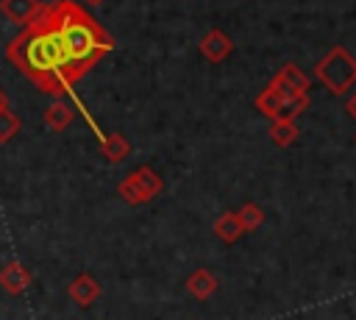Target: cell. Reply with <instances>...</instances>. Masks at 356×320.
<instances>
[{"instance_id":"cell-13","label":"cell","mask_w":356,"mask_h":320,"mask_svg":"<svg viewBox=\"0 0 356 320\" xmlns=\"http://www.w3.org/2000/svg\"><path fill=\"white\" fill-rule=\"evenodd\" d=\"M214 234L225 242V245H231V242H236L245 231H242V225H239V217H236V211H222L217 220H214Z\"/></svg>"},{"instance_id":"cell-15","label":"cell","mask_w":356,"mask_h":320,"mask_svg":"<svg viewBox=\"0 0 356 320\" xmlns=\"http://www.w3.org/2000/svg\"><path fill=\"white\" fill-rule=\"evenodd\" d=\"M236 217H239L242 231L248 234V231H256V228L264 223V209H261L259 203H245V206L236 209Z\"/></svg>"},{"instance_id":"cell-18","label":"cell","mask_w":356,"mask_h":320,"mask_svg":"<svg viewBox=\"0 0 356 320\" xmlns=\"http://www.w3.org/2000/svg\"><path fill=\"white\" fill-rule=\"evenodd\" d=\"M8 109V97H6V92L0 89V111H6Z\"/></svg>"},{"instance_id":"cell-3","label":"cell","mask_w":356,"mask_h":320,"mask_svg":"<svg viewBox=\"0 0 356 320\" xmlns=\"http://www.w3.org/2000/svg\"><path fill=\"white\" fill-rule=\"evenodd\" d=\"M314 78L328 86L334 95H345L356 83V58L345 47H331L317 64H314Z\"/></svg>"},{"instance_id":"cell-2","label":"cell","mask_w":356,"mask_h":320,"mask_svg":"<svg viewBox=\"0 0 356 320\" xmlns=\"http://www.w3.org/2000/svg\"><path fill=\"white\" fill-rule=\"evenodd\" d=\"M44 8H47V17L61 39L64 53H67L72 81L83 78L106 53L114 50V39L108 36V31L100 28L78 3L56 0Z\"/></svg>"},{"instance_id":"cell-1","label":"cell","mask_w":356,"mask_h":320,"mask_svg":"<svg viewBox=\"0 0 356 320\" xmlns=\"http://www.w3.org/2000/svg\"><path fill=\"white\" fill-rule=\"evenodd\" d=\"M6 58L14 67H19L39 92L53 95L56 100L67 92L72 95L75 81H72V72L67 64V53L61 47V39H58L44 6L36 14V19L28 22L6 45Z\"/></svg>"},{"instance_id":"cell-16","label":"cell","mask_w":356,"mask_h":320,"mask_svg":"<svg viewBox=\"0 0 356 320\" xmlns=\"http://www.w3.org/2000/svg\"><path fill=\"white\" fill-rule=\"evenodd\" d=\"M19 131H22V120H19V114H14L11 109L0 111V145L11 142Z\"/></svg>"},{"instance_id":"cell-8","label":"cell","mask_w":356,"mask_h":320,"mask_svg":"<svg viewBox=\"0 0 356 320\" xmlns=\"http://www.w3.org/2000/svg\"><path fill=\"white\" fill-rule=\"evenodd\" d=\"M184 287H186V292H189L195 301H209V298L217 292L220 281H217V275H214L211 270H206V267H197V270H192V273L186 275Z\"/></svg>"},{"instance_id":"cell-7","label":"cell","mask_w":356,"mask_h":320,"mask_svg":"<svg viewBox=\"0 0 356 320\" xmlns=\"http://www.w3.org/2000/svg\"><path fill=\"white\" fill-rule=\"evenodd\" d=\"M42 11V3L39 0H0V14L14 22V25H28L36 19V14Z\"/></svg>"},{"instance_id":"cell-12","label":"cell","mask_w":356,"mask_h":320,"mask_svg":"<svg viewBox=\"0 0 356 320\" xmlns=\"http://www.w3.org/2000/svg\"><path fill=\"white\" fill-rule=\"evenodd\" d=\"M100 153H103L108 161L117 164V161H122V159L131 153V142H128L122 134H114V131H111V134H103V136H100Z\"/></svg>"},{"instance_id":"cell-6","label":"cell","mask_w":356,"mask_h":320,"mask_svg":"<svg viewBox=\"0 0 356 320\" xmlns=\"http://www.w3.org/2000/svg\"><path fill=\"white\" fill-rule=\"evenodd\" d=\"M31 281H33V275H31V270L19 259H11L0 270V289L8 292V295H22L31 287Z\"/></svg>"},{"instance_id":"cell-10","label":"cell","mask_w":356,"mask_h":320,"mask_svg":"<svg viewBox=\"0 0 356 320\" xmlns=\"http://www.w3.org/2000/svg\"><path fill=\"white\" fill-rule=\"evenodd\" d=\"M72 117H75V111L64 103V100H53L47 109H44V125L50 128V131H67L70 125H72Z\"/></svg>"},{"instance_id":"cell-19","label":"cell","mask_w":356,"mask_h":320,"mask_svg":"<svg viewBox=\"0 0 356 320\" xmlns=\"http://www.w3.org/2000/svg\"><path fill=\"white\" fill-rule=\"evenodd\" d=\"M86 6H100V3H106V0H83Z\"/></svg>"},{"instance_id":"cell-4","label":"cell","mask_w":356,"mask_h":320,"mask_svg":"<svg viewBox=\"0 0 356 320\" xmlns=\"http://www.w3.org/2000/svg\"><path fill=\"white\" fill-rule=\"evenodd\" d=\"M197 50H200V56H203L206 61H211V64H220V61H225V58L231 56V50H234V42L225 36V31H220V28H211V31H206V33L200 36V45H197Z\"/></svg>"},{"instance_id":"cell-14","label":"cell","mask_w":356,"mask_h":320,"mask_svg":"<svg viewBox=\"0 0 356 320\" xmlns=\"http://www.w3.org/2000/svg\"><path fill=\"white\" fill-rule=\"evenodd\" d=\"M289 89H295V92H309V86H312V81H309V75L298 67V64H292V61H286L278 72H275Z\"/></svg>"},{"instance_id":"cell-11","label":"cell","mask_w":356,"mask_h":320,"mask_svg":"<svg viewBox=\"0 0 356 320\" xmlns=\"http://www.w3.org/2000/svg\"><path fill=\"white\" fill-rule=\"evenodd\" d=\"M267 136H270V142H273L275 147H289V145L298 139V125H295V120H286V117L270 120Z\"/></svg>"},{"instance_id":"cell-20","label":"cell","mask_w":356,"mask_h":320,"mask_svg":"<svg viewBox=\"0 0 356 320\" xmlns=\"http://www.w3.org/2000/svg\"><path fill=\"white\" fill-rule=\"evenodd\" d=\"M353 139H356V136H353Z\"/></svg>"},{"instance_id":"cell-5","label":"cell","mask_w":356,"mask_h":320,"mask_svg":"<svg viewBox=\"0 0 356 320\" xmlns=\"http://www.w3.org/2000/svg\"><path fill=\"white\" fill-rule=\"evenodd\" d=\"M67 298L72 303H78L81 309H89L97 298H100V281L92 273H78L70 284H67Z\"/></svg>"},{"instance_id":"cell-17","label":"cell","mask_w":356,"mask_h":320,"mask_svg":"<svg viewBox=\"0 0 356 320\" xmlns=\"http://www.w3.org/2000/svg\"><path fill=\"white\" fill-rule=\"evenodd\" d=\"M345 109H348V114H350V117H356V95H353V97L345 103Z\"/></svg>"},{"instance_id":"cell-9","label":"cell","mask_w":356,"mask_h":320,"mask_svg":"<svg viewBox=\"0 0 356 320\" xmlns=\"http://www.w3.org/2000/svg\"><path fill=\"white\" fill-rule=\"evenodd\" d=\"M128 175H131V181L136 184V189H139V195H142L145 203L153 200V198L161 192V178L156 175L153 167H136V170H131Z\"/></svg>"}]
</instances>
